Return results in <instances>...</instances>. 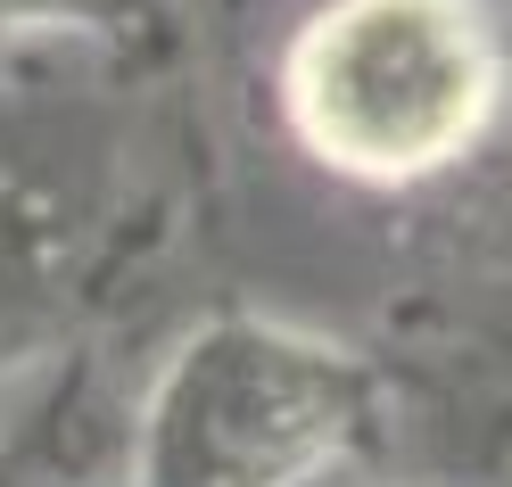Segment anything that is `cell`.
Instances as JSON below:
<instances>
[{"mask_svg": "<svg viewBox=\"0 0 512 487\" xmlns=\"http://www.w3.org/2000/svg\"><path fill=\"white\" fill-rule=\"evenodd\" d=\"M83 0H0V17H67Z\"/></svg>", "mask_w": 512, "mask_h": 487, "instance_id": "3957f363", "label": "cell"}, {"mask_svg": "<svg viewBox=\"0 0 512 487\" xmlns=\"http://www.w3.org/2000/svg\"><path fill=\"white\" fill-rule=\"evenodd\" d=\"M496 34L479 0H323L290 58L281 108L323 166L356 182H422L488 133Z\"/></svg>", "mask_w": 512, "mask_h": 487, "instance_id": "6da1fadb", "label": "cell"}, {"mask_svg": "<svg viewBox=\"0 0 512 487\" xmlns=\"http://www.w3.org/2000/svg\"><path fill=\"white\" fill-rule=\"evenodd\" d=\"M372 413V372L306 331L215 322L133 430V487H306L356 446Z\"/></svg>", "mask_w": 512, "mask_h": 487, "instance_id": "7a4b0ae2", "label": "cell"}]
</instances>
